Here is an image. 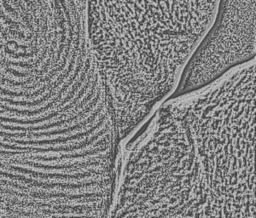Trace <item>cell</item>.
<instances>
[{
    "instance_id": "cell-3",
    "label": "cell",
    "mask_w": 256,
    "mask_h": 218,
    "mask_svg": "<svg viewBox=\"0 0 256 218\" xmlns=\"http://www.w3.org/2000/svg\"><path fill=\"white\" fill-rule=\"evenodd\" d=\"M218 11L174 94L197 89L255 57V0H219Z\"/></svg>"
},
{
    "instance_id": "cell-2",
    "label": "cell",
    "mask_w": 256,
    "mask_h": 218,
    "mask_svg": "<svg viewBox=\"0 0 256 218\" xmlns=\"http://www.w3.org/2000/svg\"><path fill=\"white\" fill-rule=\"evenodd\" d=\"M137 137L119 141L108 217H210L186 125L166 102Z\"/></svg>"
},
{
    "instance_id": "cell-1",
    "label": "cell",
    "mask_w": 256,
    "mask_h": 218,
    "mask_svg": "<svg viewBox=\"0 0 256 218\" xmlns=\"http://www.w3.org/2000/svg\"><path fill=\"white\" fill-rule=\"evenodd\" d=\"M255 57L166 102L189 130L211 217L255 218Z\"/></svg>"
}]
</instances>
